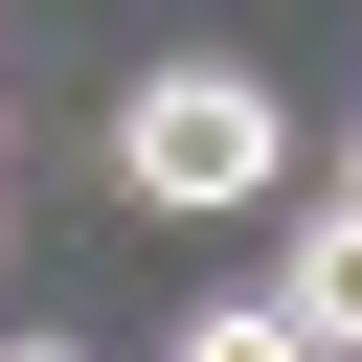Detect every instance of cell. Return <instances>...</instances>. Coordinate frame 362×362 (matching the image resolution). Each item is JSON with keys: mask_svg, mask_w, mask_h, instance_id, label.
I'll return each mask as SVG.
<instances>
[{"mask_svg": "<svg viewBox=\"0 0 362 362\" xmlns=\"http://www.w3.org/2000/svg\"><path fill=\"white\" fill-rule=\"evenodd\" d=\"M90 181H113L136 226H226V204H272V181H294V113H272L226 45H181V68H136V90L90 113Z\"/></svg>", "mask_w": 362, "mask_h": 362, "instance_id": "6da1fadb", "label": "cell"}, {"mask_svg": "<svg viewBox=\"0 0 362 362\" xmlns=\"http://www.w3.org/2000/svg\"><path fill=\"white\" fill-rule=\"evenodd\" d=\"M272 317H294V362H362V226H339V204L294 226V294H272Z\"/></svg>", "mask_w": 362, "mask_h": 362, "instance_id": "7a4b0ae2", "label": "cell"}, {"mask_svg": "<svg viewBox=\"0 0 362 362\" xmlns=\"http://www.w3.org/2000/svg\"><path fill=\"white\" fill-rule=\"evenodd\" d=\"M181 362H294V317H272V294H226V317H181Z\"/></svg>", "mask_w": 362, "mask_h": 362, "instance_id": "3957f363", "label": "cell"}, {"mask_svg": "<svg viewBox=\"0 0 362 362\" xmlns=\"http://www.w3.org/2000/svg\"><path fill=\"white\" fill-rule=\"evenodd\" d=\"M339 226H362V136H339Z\"/></svg>", "mask_w": 362, "mask_h": 362, "instance_id": "277c9868", "label": "cell"}, {"mask_svg": "<svg viewBox=\"0 0 362 362\" xmlns=\"http://www.w3.org/2000/svg\"><path fill=\"white\" fill-rule=\"evenodd\" d=\"M0 362H90V339H0Z\"/></svg>", "mask_w": 362, "mask_h": 362, "instance_id": "5b68a950", "label": "cell"}]
</instances>
